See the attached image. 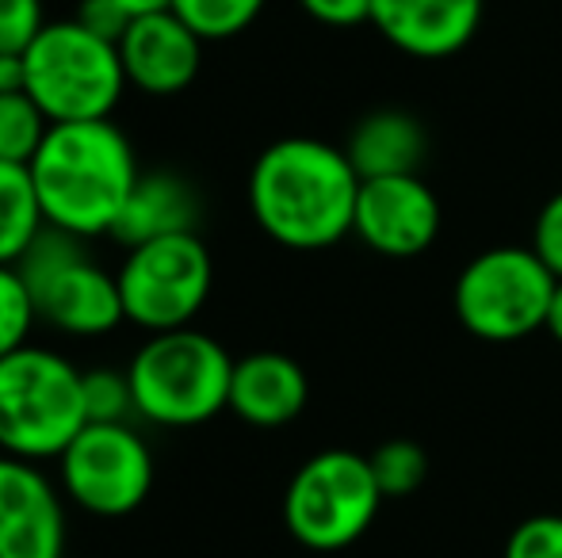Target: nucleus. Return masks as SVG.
Segmentation results:
<instances>
[{
	"mask_svg": "<svg viewBox=\"0 0 562 558\" xmlns=\"http://www.w3.org/2000/svg\"><path fill=\"white\" fill-rule=\"evenodd\" d=\"M360 176L340 146L280 138L252 161L249 210L283 249H329L352 234Z\"/></svg>",
	"mask_w": 562,
	"mask_h": 558,
	"instance_id": "1",
	"label": "nucleus"
},
{
	"mask_svg": "<svg viewBox=\"0 0 562 558\" xmlns=\"http://www.w3.org/2000/svg\"><path fill=\"white\" fill-rule=\"evenodd\" d=\"M27 169L46 226L85 241L112 238L126 195L142 176L131 138L115 119L54 123Z\"/></svg>",
	"mask_w": 562,
	"mask_h": 558,
	"instance_id": "2",
	"label": "nucleus"
},
{
	"mask_svg": "<svg viewBox=\"0 0 562 558\" xmlns=\"http://www.w3.org/2000/svg\"><path fill=\"white\" fill-rule=\"evenodd\" d=\"M85 424V367L46 344H23L0 360V455L43 467Z\"/></svg>",
	"mask_w": 562,
	"mask_h": 558,
	"instance_id": "3",
	"label": "nucleus"
},
{
	"mask_svg": "<svg viewBox=\"0 0 562 558\" xmlns=\"http://www.w3.org/2000/svg\"><path fill=\"white\" fill-rule=\"evenodd\" d=\"M237 360L203 329L149 333L131 356L134 418L157 429H195L229 410V379Z\"/></svg>",
	"mask_w": 562,
	"mask_h": 558,
	"instance_id": "4",
	"label": "nucleus"
},
{
	"mask_svg": "<svg viewBox=\"0 0 562 558\" xmlns=\"http://www.w3.org/2000/svg\"><path fill=\"white\" fill-rule=\"evenodd\" d=\"M23 92L43 107L50 123L112 119L131 89L119 58V43L92 35L85 23L54 20L23 50Z\"/></svg>",
	"mask_w": 562,
	"mask_h": 558,
	"instance_id": "5",
	"label": "nucleus"
},
{
	"mask_svg": "<svg viewBox=\"0 0 562 558\" xmlns=\"http://www.w3.org/2000/svg\"><path fill=\"white\" fill-rule=\"evenodd\" d=\"M15 269L35 298L38 321L61 337H108L126 321L115 272L89 253L85 238L46 226Z\"/></svg>",
	"mask_w": 562,
	"mask_h": 558,
	"instance_id": "6",
	"label": "nucleus"
},
{
	"mask_svg": "<svg viewBox=\"0 0 562 558\" xmlns=\"http://www.w3.org/2000/svg\"><path fill=\"white\" fill-rule=\"evenodd\" d=\"M383 490L368 455L329 447L295 470L283 493V524L311 551H345L375 524Z\"/></svg>",
	"mask_w": 562,
	"mask_h": 558,
	"instance_id": "7",
	"label": "nucleus"
},
{
	"mask_svg": "<svg viewBox=\"0 0 562 558\" xmlns=\"http://www.w3.org/2000/svg\"><path fill=\"white\" fill-rule=\"evenodd\" d=\"M555 272L525 246H497L479 253L456 280V318L482 341H520L548 326Z\"/></svg>",
	"mask_w": 562,
	"mask_h": 558,
	"instance_id": "8",
	"label": "nucleus"
},
{
	"mask_svg": "<svg viewBox=\"0 0 562 558\" xmlns=\"http://www.w3.org/2000/svg\"><path fill=\"white\" fill-rule=\"evenodd\" d=\"M115 280L126 321L146 337L169 333L200 318L215 287V261L200 234H172L123 249Z\"/></svg>",
	"mask_w": 562,
	"mask_h": 558,
	"instance_id": "9",
	"label": "nucleus"
},
{
	"mask_svg": "<svg viewBox=\"0 0 562 558\" xmlns=\"http://www.w3.org/2000/svg\"><path fill=\"white\" fill-rule=\"evenodd\" d=\"M54 470L66 505L97 521L131 516L154 490V452L131 421H89L54 459Z\"/></svg>",
	"mask_w": 562,
	"mask_h": 558,
	"instance_id": "10",
	"label": "nucleus"
},
{
	"mask_svg": "<svg viewBox=\"0 0 562 558\" xmlns=\"http://www.w3.org/2000/svg\"><path fill=\"white\" fill-rule=\"evenodd\" d=\"M440 200L422 176L360 180L352 234L379 257L409 261L440 238Z\"/></svg>",
	"mask_w": 562,
	"mask_h": 558,
	"instance_id": "11",
	"label": "nucleus"
},
{
	"mask_svg": "<svg viewBox=\"0 0 562 558\" xmlns=\"http://www.w3.org/2000/svg\"><path fill=\"white\" fill-rule=\"evenodd\" d=\"M66 498L38 463L0 455V558H66Z\"/></svg>",
	"mask_w": 562,
	"mask_h": 558,
	"instance_id": "12",
	"label": "nucleus"
},
{
	"mask_svg": "<svg viewBox=\"0 0 562 558\" xmlns=\"http://www.w3.org/2000/svg\"><path fill=\"white\" fill-rule=\"evenodd\" d=\"M203 46L207 43L172 8L134 15L126 35L119 38L126 84L146 96H177L200 77Z\"/></svg>",
	"mask_w": 562,
	"mask_h": 558,
	"instance_id": "13",
	"label": "nucleus"
},
{
	"mask_svg": "<svg viewBox=\"0 0 562 558\" xmlns=\"http://www.w3.org/2000/svg\"><path fill=\"white\" fill-rule=\"evenodd\" d=\"M482 0H375L371 27L409 58H451L474 38Z\"/></svg>",
	"mask_w": 562,
	"mask_h": 558,
	"instance_id": "14",
	"label": "nucleus"
},
{
	"mask_svg": "<svg viewBox=\"0 0 562 558\" xmlns=\"http://www.w3.org/2000/svg\"><path fill=\"white\" fill-rule=\"evenodd\" d=\"M311 383L306 372L283 352H249L234 364L229 413L252 429H280L306 410Z\"/></svg>",
	"mask_w": 562,
	"mask_h": 558,
	"instance_id": "15",
	"label": "nucleus"
},
{
	"mask_svg": "<svg viewBox=\"0 0 562 558\" xmlns=\"http://www.w3.org/2000/svg\"><path fill=\"white\" fill-rule=\"evenodd\" d=\"M200 226V195L184 176L169 169H149L138 176L134 192L126 195L112 241L123 249L146 246L172 234H195Z\"/></svg>",
	"mask_w": 562,
	"mask_h": 558,
	"instance_id": "16",
	"label": "nucleus"
},
{
	"mask_svg": "<svg viewBox=\"0 0 562 558\" xmlns=\"http://www.w3.org/2000/svg\"><path fill=\"white\" fill-rule=\"evenodd\" d=\"M425 127L406 112H371L348 135V161L360 180L379 176H414L425 161Z\"/></svg>",
	"mask_w": 562,
	"mask_h": 558,
	"instance_id": "17",
	"label": "nucleus"
},
{
	"mask_svg": "<svg viewBox=\"0 0 562 558\" xmlns=\"http://www.w3.org/2000/svg\"><path fill=\"white\" fill-rule=\"evenodd\" d=\"M43 230L46 215L31 169L0 161V264H20Z\"/></svg>",
	"mask_w": 562,
	"mask_h": 558,
	"instance_id": "18",
	"label": "nucleus"
},
{
	"mask_svg": "<svg viewBox=\"0 0 562 558\" xmlns=\"http://www.w3.org/2000/svg\"><path fill=\"white\" fill-rule=\"evenodd\" d=\"M54 123L27 92H0V161L31 164Z\"/></svg>",
	"mask_w": 562,
	"mask_h": 558,
	"instance_id": "19",
	"label": "nucleus"
},
{
	"mask_svg": "<svg viewBox=\"0 0 562 558\" xmlns=\"http://www.w3.org/2000/svg\"><path fill=\"white\" fill-rule=\"evenodd\" d=\"M268 0H172V12L203 38V43H226L257 23Z\"/></svg>",
	"mask_w": 562,
	"mask_h": 558,
	"instance_id": "20",
	"label": "nucleus"
},
{
	"mask_svg": "<svg viewBox=\"0 0 562 558\" xmlns=\"http://www.w3.org/2000/svg\"><path fill=\"white\" fill-rule=\"evenodd\" d=\"M368 463L386 501L409 498V493L422 490L425 478H429V455H425V447L414 444V440H386V444H379L375 452L368 455Z\"/></svg>",
	"mask_w": 562,
	"mask_h": 558,
	"instance_id": "21",
	"label": "nucleus"
},
{
	"mask_svg": "<svg viewBox=\"0 0 562 558\" xmlns=\"http://www.w3.org/2000/svg\"><path fill=\"white\" fill-rule=\"evenodd\" d=\"M38 326L35 298L15 264H0V360L8 352L31 344V329Z\"/></svg>",
	"mask_w": 562,
	"mask_h": 558,
	"instance_id": "22",
	"label": "nucleus"
},
{
	"mask_svg": "<svg viewBox=\"0 0 562 558\" xmlns=\"http://www.w3.org/2000/svg\"><path fill=\"white\" fill-rule=\"evenodd\" d=\"M85 410H89V421L100 424L134 418V387L126 367L100 364L85 372Z\"/></svg>",
	"mask_w": 562,
	"mask_h": 558,
	"instance_id": "23",
	"label": "nucleus"
},
{
	"mask_svg": "<svg viewBox=\"0 0 562 558\" xmlns=\"http://www.w3.org/2000/svg\"><path fill=\"white\" fill-rule=\"evenodd\" d=\"M505 558H562V516L540 513L513 528Z\"/></svg>",
	"mask_w": 562,
	"mask_h": 558,
	"instance_id": "24",
	"label": "nucleus"
},
{
	"mask_svg": "<svg viewBox=\"0 0 562 558\" xmlns=\"http://www.w3.org/2000/svg\"><path fill=\"white\" fill-rule=\"evenodd\" d=\"M46 23L43 0H0V54H23Z\"/></svg>",
	"mask_w": 562,
	"mask_h": 558,
	"instance_id": "25",
	"label": "nucleus"
},
{
	"mask_svg": "<svg viewBox=\"0 0 562 558\" xmlns=\"http://www.w3.org/2000/svg\"><path fill=\"white\" fill-rule=\"evenodd\" d=\"M532 249H536V257L555 272V280H562V192H555L543 203L540 218H536V230H532Z\"/></svg>",
	"mask_w": 562,
	"mask_h": 558,
	"instance_id": "26",
	"label": "nucleus"
},
{
	"mask_svg": "<svg viewBox=\"0 0 562 558\" xmlns=\"http://www.w3.org/2000/svg\"><path fill=\"white\" fill-rule=\"evenodd\" d=\"M74 20L85 23L92 35L108 38V43H119V38L126 35V27H131L134 15L126 12L123 4H115V0H77Z\"/></svg>",
	"mask_w": 562,
	"mask_h": 558,
	"instance_id": "27",
	"label": "nucleus"
},
{
	"mask_svg": "<svg viewBox=\"0 0 562 558\" xmlns=\"http://www.w3.org/2000/svg\"><path fill=\"white\" fill-rule=\"evenodd\" d=\"M311 20L326 23V27H356V23H371V4L375 0H299Z\"/></svg>",
	"mask_w": 562,
	"mask_h": 558,
	"instance_id": "28",
	"label": "nucleus"
},
{
	"mask_svg": "<svg viewBox=\"0 0 562 558\" xmlns=\"http://www.w3.org/2000/svg\"><path fill=\"white\" fill-rule=\"evenodd\" d=\"M23 54H0V92H23Z\"/></svg>",
	"mask_w": 562,
	"mask_h": 558,
	"instance_id": "29",
	"label": "nucleus"
},
{
	"mask_svg": "<svg viewBox=\"0 0 562 558\" xmlns=\"http://www.w3.org/2000/svg\"><path fill=\"white\" fill-rule=\"evenodd\" d=\"M548 329L551 337L562 344V280H559V287H555V298H551V310H548Z\"/></svg>",
	"mask_w": 562,
	"mask_h": 558,
	"instance_id": "30",
	"label": "nucleus"
},
{
	"mask_svg": "<svg viewBox=\"0 0 562 558\" xmlns=\"http://www.w3.org/2000/svg\"><path fill=\"white\" fill-rule=\"evenodd\" d=\"M115 4H123L131 15H146V12H165L172 0H115Z\"/></svg>",
	"mask_w": 562,
	"mask_h": 558,
	"instance_id": "31",
	"label": "nucleus"
}]
</instances>
